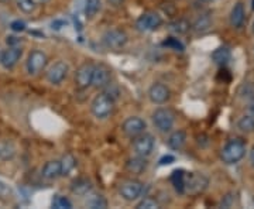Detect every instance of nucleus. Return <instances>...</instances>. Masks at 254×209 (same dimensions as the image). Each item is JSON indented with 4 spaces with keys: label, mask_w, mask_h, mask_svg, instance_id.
<instances>
[{
    "label": "nucleus",
    "mask_w": 254,
    "mask_h": 209,
    "mask_svg": "<svg viewBox=\"0 0 254 209\" xmlns=\"http://www.w3.org/2000/svg\"><path fill=\"white\" fill-rule=\"evenodd\" d=\"M16 155V145L9 140H0V160L9 161Z\"/></svg>",
    "instance_id": "22"
},
{
    "label": "nucleus",
    "mask_w": 254,
    "mask_h": 209,
    "mask_svg": "<svg viewBox=\"0 0 254 209\" xmlns=\"http://www.w3.org/2000/svg\"><path fill=\"white\" fill-rule=\"evenodd\" d=\"M174 161H175V157L171 154H168V155H164L163 158H160V165H167V164H173Z\"/></svg>",
    "instance_id": "35"
},
{
    "label": "nucleus",
    "mask_w": 254,
    "mask_h": 209,
    "mask_svg": "<svg viewBox=\"0 0 254 209\" xmlns=\"http://www.w3.org/2000/svg\"><path fill=\"white\" fill-rule=\"evenodd\" d=\"M246 18V11L245 6L242 1H237L236 4L233 6V9L230 11V24L235 28L243 27V23H245Z\"/></svg>",
    "instance_id": "19"
},
{
    "label": "nucleus",
    "mask_w": 254,
    "mask_h": 209,
    "mask_svg": "<svg viewBox=\"0 0 254 209\" xmlns=\"http://www.w3.org/2000/svg\"><path fill=\"white\" fill-rule=\"evenodd\" d=\"M51 207L55 209H71L72 202L64 195H54V198L51 201Z\"/></svg>",
    "instance_id": "30"
},
{
    "label": "nucleus",
    "mask_w": 254,
    "mask_h": 209,
    "mask_svg": "<svg viewBox=\"0 0 254 209\" xmlns=\"http://www.w3.org/2000/svg\"><path fill=\"white\" fill-rule=\"evenodd\" d=\"M246 154V143L242 139L229 140L220 151V158L226 164L239 163Z\"/></svg>",
    "instance_id": "1"
},
{
    "label": "nucleus",
    "mask_w": 254,
    "mask_h": 209,
    "mask_svg": "<svg viewBox=\"0 0 254 209\" xmlns=\"http://www.w3.org/2000/svg\"><path fill=\"white\" fill-rule=\"evenodd\" d=\"M69 188H71V192L75 194V195L85 197V195H88L92 191L93 185H92V182L88 178H76V180H73L71 182V187Z\"/></svg>",
    "instance_id": "18"
},
{
    "label": "nucleus",
    "mask_w": 254,
    "mask_h": 209,
    "mask_svg": "<svg viewBox=\"0 0 254 209\" xmlns=\"http://www.w3.org/2000/svg\"><path fill=\"white\" fill-rule=\"evenodd\" d=\"M145 122L141 118H137V116H131V118H127L123 125H122V130L127 137L130 139H134V137L140 136L141 133H144Z\"/></svg>",
    "instance_id": "12"
},
{
    "label": "nucleus",
    "mask_w": 254,
    "mask_h": 209,
    "mask_svg": "<svg viewBox=\"0 0 254 209\" xmlns=\"http://www.w3.org/2000/svg\"><path fill=\"white\" fill-rule=\"evenodd\" d=\"M102 0H85V14L88 18H93L99 13Z\"/></svg>",
    "instance_id": "27"
},
{
    "label": "nucleus",
    "mask_w": 254,
    "mask_h": 209,
    "mask_svg": "<svg viewBox=\"0 0 254 209\" xmlns=\"http://www.w3.org/2000/svg\"><path fill=\"white\" fill-rule=\"evenodd\" d=\"M93 68L95 65L92 63H85L82 64L75 73V82L81 89H86L92 85V75H93Z\"/></svg>",
    "instance_id": "15"
},
{
    "label": "nucleus",
    "mask_w": 254,
    "mask_h": 209,
    "mask_svg": "<svg viewBox=\"0 0 254 209\" xmlns=\"http://www.w3.org/2000/svg\"><path fill=\"white\" fill-rule=\"evenodd\" d=\"M253 9H254V0H253Z\"/></svg>",
    "instance_id": "44"
},
{
    "label": "nucleus",
    "mask_w": 254,
    "mask_h": 209,
    "mask_svg": "<svg viewBox=\"0 0 254 209\" xmlns=\"http://www.w3.org/2000/svg\"><path fill=\"white\" fill-rule=\"evenodd\" d=\"M69 72V67L64 61H57L51 65L47 71V81L51 85H61L65 78L68 76Z\"/></svg>",
    "instance_id": "11"
},
{
    "label": "nucleus",
    "mask_w": 254,
    "mask_h": 209,
    "mask_svg": "<svg viewBox=\"0 0 254 209\" xmlns=\"http://www.w3.org/2000/svg\"><path fill=\"white\" fill-rule=\"evenodd\" d=\"M148 163H147V157H141V155H136L133 158H128L126 163L127 171L134 175H140L147 170Z\"/></svg>",
    "instance_id": "16"
},
{
    "label": "nucleus",
    "mask_w": 254,
    "mask_h": 209,
    "mask_svg": "<svg viewBox=\"0 0 254 209\" xmlns=\"http://www.w3.org/2000/svg\"><path fill=\"white\" fill-rule=\"evenodd\" d=\"M163 24V17L155 13V11H147L143 13L140 17L137 18L136 27L137 30L143 31V33H150V31H154L158 27H161Z\"/></svg>",
    "instance_id": "8"
},
{
    "label": "nucleus",
    "mask_w": 254,
    "mask_h": 209,
    "mask_svg": "<svg viewBox=\"0 0 254 209\" xmlns=\"http://www.w3.org/2000/svg\"><path fill=\"white\" fill-rule=\"evenodd\" d=\"M86 207L92 209L108 208V201L105 200L102 195H92L91 198H88V201H86Z\"/></svg>",
    "instance_id": "28"
},
{
    "label": "nucleus",
    "mask_w": 254,
    "mask_h": 209,
    "mask_svg": "<svg viewBox=\"0 0 254 209\" xmlns=\"http://www.w3.org/2000/svg\"><path fill=\"white\" fill-rule=\"evenodd\" d=\"M187 143V133L184 132V130H175L173 132L170 137H168V140H167V144L168 147L174 150V151H178V150H181L182 147L185 145Z\"/></svg>",
    "instance_id": "20"
},
{
    "label": "nucleus",
    "mask_w": 254,
    "mask_h": 209,
    "mask_svg": "<svg viewBox=\"0 0 254 209\" xmlns=\"http://www.w3.org/2000/svg\"><path fill=\"white\" fill-rule=\"evenodd\" d=\"M110 78H112V72L106 65H95L92 75V86L103 89L110 83Z\"/></svg>",
    "instance_id": "14"
},
{
    "label": "nucleus",
    "mask_w": 254,
    "mask_h": 209,
    "mask_svg": "<svg viewBox=\"0 0 254 209\" xmlns=\"http://www.w3.org/2000/svg\"><path fill=\"white\" fill-rule=\"evenodd\" d=\"M10 194V188L9 185H6L3 181H0V197H4V195H7Z\"/></svg>",
    "instance_id": "36"
},
{
    "label": "nucleus",
    "mask_w": 254,
    "mask_h": 209,
    "mask_svg": "<svg viewBox=\"0 0 254 209\" xmlns=\"http://www.w3.org/2000/svg\"><path fill=\"white\" fill-rule=\"evenodd\" d=\"M170 96H171L170 88L161 82H155L148 89V98L155 105H164L167 100L170 99Z\"/></svg>",
    "instance_id": "13"
},
{
    "label": "nucleus",
    "mask_w": 254,
    "mask_h": 209,
    "mask_svg": "<svg viewBox=\"0 0 254 209\" xmlns=\"http://www.w3.org/2000/svg\"><path fill=\"white\" fill-rule=\"evenodd\" d=\"M26 27H27L26 23H24V21H20V20H16V21H11V23H10V28H11L13 31H16V33L24 31Z\"/></svg>",
    "instance_id": "34"
},
{
    "label": "nucleus",
    "mask_w": 254,
    "mask_h": 209,
    "mask_svg": "<svg viewBox=\"0 0 254 209\" xmlns=\"http://www.w3.org/2000/svg\"><path fill=\"white\" fill-rule=\"evenodd\" d=\"M232 58V51L227 47H218L213 53H212V61L216 65L225 67Z\"/></svg>",
    "instance_id": "21"
},
{
    "label": "nucleus",
    "mask_w": 254,
    "mask_h": 209,
    "mask_svg": "<svg viewBox=\"0 0 254 209\" xmlns=\"http://www.w3.org/2000/svg\"><path fill=\"white\" fill-rule=\"evenodd\" d=\"M153 123H154L155 129L161 133H168L171 132L175 122V116L170 109L167 108H158L153 112Z\"/></svg>",
    "instance_id": "4"
},
{
    "label": "nucleus",
    "mask_w": 254,
    "mask_h": 209,
    "mask_svg": "<svg viewBox=\"0 0 254 209\" xmlns=\"http://www.w3.org/2000/svg\"><path fill=\"white\" fill-rule=\"evenodd\" d=\"M171 182L178 194H185V173L184 170H175L171 175Z\"/></svg>",
    "instance_id": "23"
},
{
    "label": "nucleus",
    "mask_w": 254,
    "mask_h": 209,
    "mask_svg": "<svg viewBox=\"0 0 254 209\" xmlns=\"http://www.w3.org/2000/svg\"><path fill=\"white\" fill-rule=\"evenodd\" d=\"M16 4H17V7L23 13H26V14H30V13H33L34 10H36V3H34V0H16Z\"/></svg>",
    "instance_id": "31"
},
{
    "label": "nucleus",
    "mask_w": 254,
    "mask_h": 209,
    "mask_svg": "<svg viewBox=\"0 0 254 209\" xmlns=\"http://www.w3.org/2000/svg\"><path fill=\"white\" fill-rule=\"evenodd\" d=\"M38 1H43V3H46V1H48V0H38Z\"/></svg>",
    "instance_id": "41"
},
{
    "label": "nucleus",
    "mask_w": 254,
    "mask_h": 209,
    "mask_svg": "<svg viewBox=\"0 0 254 209\" xmlns=\"http://www.w3.org/2000/svg\"><path fill=\"white\" fill-rule=\"evenodd\" d=\"M212 26V20H210V16L209 14H202L199 17L196 18V21L193 23V30L196 33H205L208 31L209 28Z\"/></svg>",
    "instance_id": "26"
},
{
    "label": "nucleus",
    "mask_w": 254,
    "mask_h": 209,
    "mask_svg": "<svg viewBox=\"0 0 254 209\" xmlns=\"http://www.w3.org/2000/svg\"><path fill=\"white\" fill-rule=\"evenodd\" d=\"M41 175L46 180H57L61 177V161L60 160H51L47 161L41 170Z\"/></svg>",
    "instance_id": "17"
},
{
    "label": "nucleus",
    "mask_w": 254,
    "mask_h": 209,
    "mask_svg": "<svg viewBox=\"0 0 254 209\" xmlns=\"http://www.w3.org/2000/svg\"><path fill=\"white\" fill-rule=\"evenodd\" d=\"M208 178L199 173L185 174V192L190 195H198L208 187Z\"/></svg>",
    "instance_id": "7"
},
{
    "label": "nucleus",
    "mask_w": 254,
    "mask_h": 209,
    "mask_svg": "<svg viewBox=\"0 0 254 209\" xmlns=\"http://www.w3.org/2000/svg\"><path fill=\"white\" fill-rule=\"evenodd\" d=\"M155 140L153 135L150 133H141L140 136L133 139V150L136 155H141V157H148L154 151Z\"/></svg>",
    "instance_id": "9"
},
{
    "label": "nucleus",
    "mask_w": 254,
    "mask_h": 209,
    "mask_svg": "<svg viewBox=\"0 0 254 209\" xmlns=\"http://www.w3.org/2000/svg\"><path fill=\"white\" fill-rule=\"evenodd\" d=\"M113 109H115V100L108 96L105 92L96 95L92 100V115L98 120H106L108 118H110V115L113 113Z\"/></svg>",
    "instance_id": "2"
},
{
    "label": "nucleus",
    "mask_w": 254,
    "mask_h": 209,
    "mask_svg": "<svg viewBox=\"0 0 254 209\" xmlns=\"http://www.w3.org/2000/svg\"><path fill=\"white\" fill-rule=\"evenodd\" d=\"M164 46L171 48L174 51H184V44H182L178 38H175V37H170L168 40H165L164 41Z\"/></svg>",
    "instance_id": "33"
},
{
    "label": "nucleus",
    "mask_w": 254,
    "mask_h": 209,
    "mask_svg": "<svg viewBox=\"0 0 254 209\" xmlns=\"http://www.w3.org/2000/svg\"><path fill=\"white\" fill-rule=\"evenodd\" d=\"M7 44L9 46H20V40H18L17 37H7Z\"/></svg>",
    "instance_id": "37"
},
{
    "label": "nucleus",
    "mask_w": 254,
    "mask_h": 209,
    "mask_svg": "<svg viewBox=\"0 0 254 209\" xmlns=\"http://www.w3.org/2000/svg\"><path fill=\"white\" fill-rule=\"evenodd\" d=\"M61 161V177H65V175H68V174L72 171L73 168H75V165H76V160H75V157L72 154H65L60 160Z\"/></svg>",
    "instance_id": "25"
},
{
    "label": "nucleus",
    "mask_w": 254,
    "mask_h": 209,
    "mask_svg": "<svg viewBox=\"0 0 254 209\" xmlns=\"http://www.w3.org/2000/svg\"><path fill=\"white\" fill-rule=\"evenodd\" d=\"M110 4H113V6H120L122 3H123V0H109Z\"/></svg>",
    "instance_id": "39"
},
{
    "label": "nucleus",
    "mask_w": 254,
    "mask_h": 209,
    "mask_svg": "<svg viewBox=\"0 0 254 209\" xmlns=\"http://www.w3.org/2000/svg\"><path fill=\"white\" fill-rule=\"evenodd\" d=\"M102 41H103L105 47L109 48V50H122V48L127 44L128 37H127V34L123 30L112 28V30H108V31L103 34Z\"/></svg>",
    "instance_id": "6"
},
{
    "label": "nucleus",
    "mask_w": 254,
    "mask_h": 209,
    "mask_svg": "<svg viewBox=\"0 0 254 209\" xmlns=\"http://www.w3.org/2000/svg\"><path fill=\"white\" fill-rule=\"evenodd\" d=\"M23 57V48L20 46H9V48L3 50L0 54V64L4 70L14 68Z\"/></svg>",
    "instance_id": "10"
},
{
    "label": "nucleus",
    "mask_w": 254,
    "mask_h": 209,
    "mask_svg": "<svg viewBox=\"0 0 254 209\" xmlns=\"http://www.w3.org/2000/svg\"><path fill=\"white\" fill-rule=\"evenodd\" d=\"M160 207V204L153 198H144L140 202H137L136 209H157Z\"/></svg>",
    "instance_id": "32"
},
{
    "label": "nucleus",
    "mask_w": 254,
    "mask_h": 209,
    "mask_svg": "<svg viewBox=\"0 0 254 209\" xmlns=\"http://www.w3.org/2000/svg\"><path fill=\"white\" fill-rule=\"evenodd\" d=\"M237 128L240 129L242 132H245V133H253L254 132V116H252V115L243 116V118L239 120V123H237Z\"/></svg>",
    "instance_id": "29"
},
{
    "label": "nucleus",
    "mask_w": 254,
    "mask_h": 209,
    "mask_svg": "<svg viewBox=\"0 0 254 209\" xmlns=\"http://www.w3.org/2000/svg\"><path fill=\"white\" fill-rule=\"evenodd\" d=\"M144 191V184L138 180H126L119 185L120 197L127 202H133L138 200Z\"/></svg>",
    "instance_id": "3"
},
{
    "label": "nucleus",
    "mask_w": 254,
    "mask_h": 209,
    "mask_svg": "<svg viewBox=\"0 0 254 209\" xmlns=\"http://www.w3.org/2000/svg\"><path fill=\"white\" fill-rule=\"evenodd\" d=\"M48 64V57L46 53L40 51V50H34L31 51L27 57V61H26V71L28 75L31 76H36L41 71H44V68Z\"/></svg>",
    "instance_id": "5"
},
{
    "label": "nucleus",
    "mask_w": 254,
    "mask_h": 209,
    "mask_svg": "<svg viewBox=\"0 0 254 209\" xmlns=\"http://www.w3.org/2000/svg\"><path fill=\"white\" fill-rule=\"evenodd\" d=\"M252 31H253V34H254V23H253V27H252Z\"/></svg>",
    "instance_id": "42"
},
{
    "label": "nucleus",
    "mask_w": 254,
    "mask_h": 209,
    "mask_svg": "<svg viewBox=\"0 0 254 209\" xmlns=\"http://www.w3.org/2000/svg\"><path fill=\"white\" fill-rule=\"evenodd\" d=\"M247 110H249V113L254 116V99H252L249 102V105H247Z\"/></svg>",
    "instance_id": "38"
},
{
    "label": "nucleus",
    "mask_w": 254,
    "mask_h": 209,
    "mask_svg": "<svg viewBox=\"0 0 254 209\" xmlns=\"http://www.w3.org/2000/svg\"><path fill=\"white\" fill-rule=\"evenodd\" d=\"M190 27V24L187 21V20L180 18V20H175V21H173V23L168 26V30H170L173 34H175V36H182V34L188 33Z\"/></svg>",
    "instance_id": "24"
},
{
    "label": "nucleus",
    "mask_w": 254,
    "mask_h": 209,
    "mask_svg": "<svg viewBox=\"0 0 254 209\" xmlns=\"http://www.w3.org/2000/svg\"><path fill=\"white\" fill-rule=\"evenodd\" d=\"M250 161H252V164H253V167H254V147H253V150L250 151Z\"/></svg>",
    "instance_id": "40"
},
{
    "label": "nucleus",
    "mask_w": 254,
    "mask_h": 209,
    "mask_svg": "<svg viewBox=\"0 0 254 209\" xmlns=\"http://www.w3.org/2000/svg\"><path fill=\"white\" fill-rule=\"evenodd\" d=\"M203 1H213V0H203Z\"/></svg>",
    "instance_id": "43"
}]
</instances>
